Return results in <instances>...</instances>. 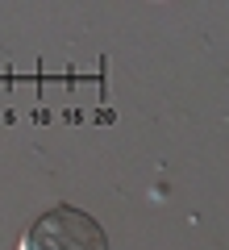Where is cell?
I'll list each match as a JSON object with an SVG mask.
<instances>
[{
  "label": "cell",
  "instance_id": "obj_1",
  "mask_svg": "<svg viewBox=\"0 0 229 250\" xmlns=\"http://www.w3.org/2000/svg\"><path fill=\"white\" fill-rule=\"evenodd\" d=\"M21 250H113L108 233L88 208L54 205L38 217L21 238Z\"/></svg>",
  "mask_w": 229,
  "mask_h": 250
}]
</instances>
